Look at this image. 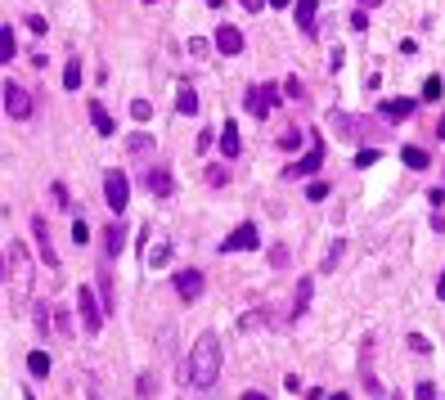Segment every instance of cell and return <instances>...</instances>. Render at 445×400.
I'll return each mask as SVG.
<instances>
[{
    "instance_id": "cell-54",
    "label": "cell",
    "mask_w": 445,
    "mask_h": 400,
    "mask_svg": "<svg viewBox=\"0 0 445 400\" xmlns=\"http://www.w3.org/2000/svg\"><path fill=\"white\" fill-rule=\"evenodd\" d=\"M441 400H445V396H441Z\"/></svg>"
},
{
    "instance_id": "cell-20",
    "label": "cell",
    "mask_w": 445,
    "mask_h": 400,
    "mask_svg": "<svg viewBox=\"0 0 445 400\" xmlns=\"http://www.w3.org/2000/svg\"><path fill=\"white\" fill-rule=\"evenodd\" d=\"M99 297H103V310L112 315V310H117V292H112V270L108 265L99 270Z\"/></svg>"
},
{
    "instance_id": "cell-38",
    "label": "cell",
    "mask_w": 445,
    "mask_h": 400,
    "mask_svg": "<svg viewBox=\"0 0 445 400\" xmlns=\"http://www.w3.org/2000/svg\"><path fill=\"white\" fill-rule=\"evenodd\" d=\"M337 261H342V239H337L333 247H328V256H324V270L333 274V265H337Z\"/></svg>"
},
{
    "instance_id": "cell-8",
    "label": "cell",
    "mask_w": 445,
    "mask_h": 400,
    "mask_svg": "<svg viewBox=\"0 0 445 400\" xmlns=\"http://www.w3.org/2000/svg\"><path fill=\"white\" fill-rule=\"evenodd\" d=\"M144 189H149L153 198H171V194H176V180H171V171H167L162 162H158V167H149V171H144Z\"/></svg>"
},
{
    "instance_id": "cell-12",
    "label": "cell",
    "mask_w": 445,
    "mask_h": 400,
    "mask_svg": "<svg viewBox=\"0 0 445 400\" xmlns=\"http://www.w3.org/2000/svg\"><path fill=\"white\" fill-rule=\"evenodd\" d=\"M176 292L185 301H198V297H203V274H198V270H180L176 274Z\"/></svg>"
},
{
    "instance_id": "cell-24",
    "label": "cell",
    "mask_w": 445,
    "mask_h": 400,
    "mask_svg": "<svg viewBox=\"0 0 445 400\" xmlns=\"http://www.w3.org/2000/svg\"><path fill=\"white\" fill-rule=\"evenodd\" d=\"M14 54H18V36H14V27L5 23V27H0V59L9 63V59H14Z\"/></svg>"
},
{
    "instance_id": "cell-16",
    "label": "cell",
    "mask_w": 445,
    "mask_h": 400,
    "mask_svg": "<svg viewBox=\"0 0 445 400\" xmlns=\"http://www.w3.org/2000/svg\"><path fill=\"white\" fill-rule=\"evenodd\" d=\"M414 108H419L414 99H383V103H378V112H383V117H392V122L414 117Z\"/></svg>"
},
{
    "instance_id": "cell-51",
    "label": "cell",
    "mask_w": 445,
    "mask_h": 400,
    "mask_svg": "<svg viewBox=\"0 0 445 400\" xmlns=\"http://www.w3.org/2000/svg\"><path fill=\"white\" fill-rule=\"evenodd\" d=\"M437 131H441V140H445V117H441V126H437Z\"/></svg>"
},
{
    "instance_id": "cell-37",
    "label": "cell",
    "mask_w": 445,
    "mask_h": 400,
    "mask_svg": "<svg viewBox=\"0 0 445 400\" xmlns=\"http://www.w3.org/2000/svg\"><path fill=\"white\" fill-rule=\"evenodd\" d=\"M230 180V167H207V185H225Z\"/></svg>"
},
{
    "instance_id": "cell-44",
    "label": "cell",
    "mask_w": 445,
    "mask_h": 400,
    "mask_svg": "<svg viewBox=\"0 0 445 400\" xmlns=\"http://www.w3.org/2000/svg\"><path fill=\"white\" fill-rule=\"evenodd\" d=\"M428 203H432V207H441V203H445V189H441V185H437V189H428Z\"/></svg>"
},
{
    "instance_id": "cell-6",
    "label": "cell",
    "mask_w": 445,
    "mask_h": 400,
    "mask_svg": "<svg viewBox=\"0 0 445 400\" xmlns=\"http://www.w3.org/2000/svg\"><path fill=\"white\" fill-rule=\"evenodd\" d=\"M257 243H261V230L252 221H243L234 234H225V239H221V252H252Z\"/></svg>"
},
{
    "instance_id": "cell-1",
    "label": "cell",
    "mask_w": 445,
    "mask_h": 400,
    "mask_svg": "<svg viewBox=\"0 0 445 400\" xmlns=\"http://www.w3.org/2000/svg\"><path fill=\"white\" fill-rule=\"evenodd\" d=\"M221 378V338L203 333V338L189 347V356L180 360V383L185 387H212Z\"/></svg>"
},
{
    "instance_id": "cell-15",
    "label": "cell",
    "mask_w": 445,
    "mask_h": 400,
    "mask_svg": "<svg viewBox=\"0 0 445 400\" xmlns=\"http://www.w3.org/2000/svg\"><path fill=\"white\" fill-rule=\"evenodd\" d=\"M167 261H171V239H158V243L144 247V265H149V270H162Z\"/></svg>"
},
{
    "instance_id": "cell-31",
    "label": "cell",
    "mask_w": 445,
    "mask_h": 400,
    "mask_svg": "<svg viewBox=\"0 0 445 400\" xmlns=\"http://www.w3.org/2000/svg\"><path fill=\"white\" fill-rule=\"evenodd\" d=\"M135 392H140V400H153V396H158V378H153V374H140V387H135Z\"/></svg>"
},
{
    "instance_id": "cell-19",
    "label": "cell",
    "mask_w": 445,
    "mask_h": 400,
    "mask_svg": "<svg viewBox=\"0 0 445 400\" xmlns=\"http://www.w3.org/2000/svg\"><path fill=\"white\" fill-rule=\"evenodd\" d=\"M176 112H180V117H194V112H198V90L189 81L176 90Z\"/></svg>"
},
{
    "instance_id": "cell-9",
    "label": "cell",
    "mask_w": 445,
    "mask_h": 400,
    "mask_svg": "<svg viewBox=\"0 0 445 400\" xmlns=\"http://www.w3.org/2000/svg\"><path fill=\"white\" fill-rule=\"evenodd\" d=\"M319 167H324V140L315 135V140H310V153L301 158V162H292V167H288V176H292V180H297V176H315Z\"/></svg>"
},
{
    "instance_id": "cell-36",
    "label": "cell",
    "mask_w": 445,
    "mask_h": 400,
    "mask_svg": "<svg viewBox=\"0 0 445 400\" xmlns=\"http://www.w3.org/2000/svg\"><path fill=\"white\" fill-rule=\"evenodd\" d=\"M378 158H383V153H378V149H360V153H355V167L364 171V167H373Z\"/></svg>"
},
{
    "instance_id": "cell-32",
    "label": "cell",
    "mask_w": 445,
    "mask_h": 400,
    "mask_svg": "<svg viewBox=\"0 0 445 400\" xmlns=\"http://www.w3.org/2000/svg\"><path fill=\"white\" fill-rule=\"evenodd\" d=\"M131 117H135V122H149V117H153V103H149V99H135V103H131Z\"/></svg>"
},
{
    "instance_id": "cell-23",
    "label": "cell",
    "mask_w": 445,
    "mask_h": 400,
    "mask_svg": "<svg viewBox=\"0 0 445 400\" xmlns=\"http://www.w3.org/2000/svg\"><path fill=\"white\" fill-rule=\"evenodd\" d=\"M126 153H153V135L149 131H135V135H126Z\"/></svg>"
},
{
    "instance_id": "cell-46",
    "label": "cell",
    "mask_w": 445,
    "mask_h": 400,
    "mask_svg": "<svg viewBox=\"0 0 445 400\" xmlns=\"http://www.w3.org/2000/svg\"><path fill=\"white\" fill-rule=\"evenodd\" d=\"M243 400H270V396H261V392H243Z\"/></svg>"
},
{
    "instance_id": "cell-45",
    "label": "cell",
    "mask_w": 445,
    "mask_h": 400,
    "mask_svg": "<svg viewBox=\"0 0 445 400\" xmlns=\"http://www.w3.org/2000/svg\"><path fill=\"white\" fill-rule=\"evenodd\" d=\"M243 9H252V14H261V5H266V0H239Z\"/></svg>"
},
{
    "instance_id": "cell-7",
    "label": "cell",
    "mask_w": 445,
    "mask_h": 400,
    "mask_svg": "<svg viewBox=\"0 0 445 400\" xmlns=\"http://www.w3.org/2000/svg\"><path fill=\"white\" fill-rule=\"evenodd\" d=\"M5 112H9L14 122H27V117H32V94H27L23 85L9 81V85H5Z\"/></svg>"
},
{
    "instance_id": "cell-10",
    "label": "cell",
    "mask_w": 445,
    "mask_h": 400,
    "mask_svg": "<svg viewBox=\"0 0 445 400\" xmlns=\"http://www.w3.org/2000/svg\"><path fill=\"white\" fill-rule=\"evenodd\" d=\"M32 234H36V247H41L45 265H50V270H59V256H54V243H50V225H45V216H36V221H32Z\"/></svg>"
},
{
    "instance_id": "cell-30",
    "label": "cell",
    "mask_w": 445,
    "mask_h": 400,
    "mask_svg": "<svg viewBox=\"0 0 445 400\" xmlns=\"http://www.w3.org/2000/svg\"><path fill=\"white\" fill-rule=\"evenodd\" d=\"M50 198H54V207H72V194H68L63 180H54V185H50Z\"/></svg>"
},
{
    "instance_id": "cell-26",
    "label": "cell",
    "mask_w": 445,
    "mask_h": 400,
    "mask_svg": "<svg viewBox=\"0 0 445 400\" xmlns=\"http://www.w3.org/2000/svg\"><path fill=\"white\" fill-rule=\"evenodd\" d=\"M401 158H405V167H410V171H428V162H432L428 153H423V149H414V144H410V149H405V153H401Z\"/></svg>"
},
{
    "instance_id": "cell-42",
    "label": "cell",
    "mask_w": 445,
    "mask_h": 400,
    "mask_svg": "<svg viewBox=\"0 0 445 400\" xmlns=\"http://www.w3.org/2000/svg\"><path fill=\"white\" fill-rule=\"evenodd\" d=\"M189 54H207V41H203V36H189Z\"/></svg>"
},
{
    "instance_id": "cell-5",
    "label": "cell",
    "mask_w": 445,
    "mask_h": 400,
    "mask_svg": "<svg viewBox=\"0 0 445 400\" xmlns=\"http://www.w3.org/2000/svg\"><path fill=\"white\" fill-rule=\"evenodd\" d=\"M274 99H279V90L274 85H248V94H243V103H248V112L252 117H270V108H274Z\"/></svg>"
},
{
    "instance_id": "cell-48",
    "label": "cell",
    "mask_w": 445,
    "mask_h": 400,
    "mask_svg": "<svg viewBox=\"0 0 445 400\" xmlns=\"http://www.w3.org/2000/svg\"><path fill=\"white\" fill-rule=\"evenodd\" d=\"M437 297L445 301V274H441V283H437Z\"/></svg>"
},
{
    "instance_id": "cell-11",
    "label": "cell",
    "mask_w": 445,
    "mask_h": 400,
    "mask_svg": "<svg viewBox=\"0 0 445 400\" xmlns=\"http://www.w3.org/2000/svg\"><path fill=\"white\" fill-rule=\"evenodd\" d=\"M216 50L221 54H243V32L234 23H221L216 27Z\"/></svg>"
},
{
    "instance_id": "cell-13",
    "label": "cell",
    "mask_w": 445,
    "mask_h": 400,
    "mask_svg": "<svg viewBox=\"0 0 445 400\" xmlns=\"http://www.w3.org/2000/svg\"><path fill=\"white\" fill-rule=\"evenodd\" d=\"M121 247H126V225H121V221H112L108 230H103V256H108V261H117V256H121Z\"/></svg>"
},
{
    "instance_id": "cell-35",
    "label": "cell",
    "mask_w": 445,
    "mask_h": 400,
    "mask_svg": "<svg viewBox=\"0 0 445 400\" xmlns=\"http://www.w3.org/2000/svg\"><path fill=\"white\" fill-rule=\"evenodd\" d=\"M270 265H274V270H283V265H288V247H283V243L270 247Z\"/></svg>"
},
{
    "instance_id": "cell-53",
    "label": "cell",
    "mask_w": 445,
    "mask_h": 400,
    "mask_svg": "<svg viewBox=\"0 0 445 400\" xmlns=\"http://www.w3.org/2000/svg\"><path fill=\"white\" fill-rule=\"evenodd\" d=\"M149 5H153V0H149Z\"/></svg>"
},
{
    "instance_id": "cell-28",
    "label": "cell",
    "mask_w": 445,
    "mask_h": 400,
    "mask_svg": "<svg viewBox=\"0 0 445 400\" xmlns=\"http://www.w3.org/2000/svg\"><path fill=\"white\" fill-rule=\"evenodd\" d=\"M441 94H445V81L437 77V72H432V77H428V81H423V99H428V103H437V99H441Z\"/></svg>"
},
{
    "instance_id": "cell-34",
    "label": "cell",
    "mask_w": 445,
    "mask_h": 400,
    "mask_svg": "<svg viewBox=\"0 0 445 400\" xmlns=\"http://www.w3.org/2000/svg\"><path fill=\"white\" fill-rule=\"evenodd\" d=\"M283 94H288V99H306V85H301V77H288V81H283Z\"/></svg>"
},
{
    "instance_id": "cell-18",
    "label": "cell",
    "mask_w": 445,
    "mask_h": 400,
    "mask_svg": "<svg viewBox=\"0 0 445 400\" xmlns=\"http://www.w3.org/2000/svg\"><path fill=\"white\" fill-rule=\"evenodd\" d=\"M292 18H297V27L306 36H315V0H297V5H292Z\"/></svg>"
},
{
    "instance_id": "cell-21",
    "label": "cell",
    "mask_w": 445,
    "mask_h": 400,
    "mask_svg": "<svg viewBox=\"0 0 445 400\" xmlns=\"http://www.w3.org/2000/svg\"><path fill=\"white\" fill-rule=\"evenodd\" d=\"M90 122H94V131H99V135H112V117H108V108H103L99 99H90Z\"/></svg>"
},
{
    "instance_id": "cell-25",
    "label": "cell",
    "mask_w": 445,
    "mask_h": 400,
    "mask_svg": "<svg viewBox=\"0 0 445 400\" xmlns=\"http://www.w3.org/2000/svg\"><path fill=\"white\" fill-rule=\"evenodd\" d=\"M63 90H81V59H68V68H63Z\"/></svg>"
},
{
    "instance_id": "cell-3",
    "label": "cell",
    "mask_w": 445,
    "mask_h": 400,
    "mask_svg": "<svg viewBox=\"0 0 445 400\" xmlns=\"http://www.w3.org/2000/svg\"><path fill=\"white\" fill-rule=\"evenodd\" d=\"M77 315H81V328H86L90 338H99V328H103V319H108V310H103V297H99L94 288H86V283L77 288Z\"/></svg>"
},
{
    "instance_id": "cell-17",
    "label": "cell",
    "mask_w": 445,
    "mask_h": 400,
    "mask_svg": "<svg viewBox=\"0 0 445 400\" xmlns=\"http://www.w3.org/2000/svg\"><path fill=\"white\" fill-rule=\"evenodd\" d=\"M310 292H315V279H310V274H301V279H297V292H292V319H297V315H306Z\"/></svg>"
},
{
    "instance_id": "cell-33",
    "label": "cell",
    "mask_w": 445,
    "mask_h": 400,
    "mask_svg": "<svg viewBox=\"0 0 445 400\" xmlns=\"http://www.w3.org/2000/svg\"><path fill=\"white\" fill-rule=\"evenodd\" d=\"M306 198H310V203H324V198H328V185H324V180H310V185H306Z\"/></svg>"
},
{
    "instance_id": "cell-40",
    "label": "cell",
    "mask_w": 445,
    "mask_h": 400,
    "mask_svg": "<svg viewBox=\"0 0 445 400\" xmlns=\"http://www.w3.org/2000/svg\"><path fill=\"white\" fill-rule=\"evenodd\" d=\"M414 400H437V383H419V392H414Z\"/></svg>"
},
{
    "instance_id": "cell-39",
    "label": "cell",
    "mask_w": 445,
    "mask_h": 400,
    "mask_svg": "<svg viewBox=\"0 0 445 400\" xmlns=\"http://www.w3.org/2000/svg\"><path fill=\"white\" fill-rule=\"evenodd\" d=\"M410 351H419V356H428V351H432V342L423 338V333H410Z\"/></svg>"
},
{
    "instance_id": "cell-43",
    "label": "cell",
    "mask_w": 445,
    "mask_h": 400,
    "mask_svg": "<svg viewBox=\"0 0 445 400\" xmlns=\"http://www.w3.org/2000/svg\"><path fill=\"white\" fill-rule=\"evenodd\" d=\"M351 27H355V32H364V27H369V14H364V9H360V14H351Z\"/></svg>"
},
{
    "instance_id": "cell-22",
    "label": "cell",
    "mask_w": 445,
    "mask_h": 400,
    "mask_svg": "<svg viewBox=\"0 0 445 400\" xmlns=\"http://www.w3.org/2000/svg\"><path fill=\"white\" fill-rule=\"evenodd\" d=\"M328 126H333V131H337V135H342V140H355V135H360L355 117H346V112H333V117H328Z\"/></svg>"
},
{
    "instance_id": "cell-49",
    "label": "cell",
    "mask_w": 445,
    "mask_h": 400,
    "mask_svg": "<svg viewBox=\"0 0 445 400\" xmlns=\"http://www.w3.org/2000/svg\"><path fill=\"white\" fill-rule=\"evenodd\" d=\"M360 5H364V9H373V5H383V0H360Z\"/></svg>"
},
{
    "instance_id": "cell-2",
    "label": "cell",
    "mask_w": 445,
    "mask_h": 400,
    "mask_svg": "<svg viewBox=\"0 0 445 400\" xmlns=\"http://www.w3.org/2000/svg\"><path fill=\"white\" fill-rule=\"evenodd\" d=\"M27 279H32L27 247H23V243H9V247H5V283L14 288V297H23V292H27Z\"/></svg>"
},
{
    "instance_id": "cell-41",
    "label": "cell",
    "mask_w": 445,
    "mask_h": 400,
    "mask_svg": "<svg viewBox=\"0 0 445 400\" xmlns=\"http://www.w3.org/2000/svg\"><path fill=\"white\" fill-rule=\"evenodd\" d=\"M279 144H283V149H292V144H301V131H283V135H279Z\"/></svg>"
},
{
    "instance_id": "cell-27",
    "label": "cell",
    "mask_w": 445,
    "mask_h": 400,
    "mask_svg": "<svg viewBox=\"0 0 445 400\" xmlns=\"http://www.w3.org/2000/svg\"><path fill=\"white\" fill-rule=\"evenodd\" d=\"M27 374L45 378V374H50V356H45V351H32V356H27Z\"/></svg>"
},
{
    "instance_id": "cell-14",
    "label": "cell",
    "mask_w": 445,
    "mask_h": 400,
    "mask_svg": "<svg viewBox=\"0 0 445 400\" xmlns=\"http://www.w3.org/2000/svg\"><path fill=\"white\" fill-rule=\"evenodd\" d=\"M216 144H221V158H239V149H243L239 126H234V122H225V126H221V135H216Z\"/></svg>"
},
{
    "instance_id": "cell-52",
    "label": "cell",
    "mask_w": 445,
    "mask_h": 400,
    "mask_svg": "<svg viewBox=\"0 0 445 400\" xmlns=\"http://www.w3.org/2000/svg\"><path fill=\"white\" fill-rule=\"evenodd\" d=\"M392 400H405V396H392Z\"/></svg>"
},
{
    "instance_id": "cell-47",
    "label": "cell",
    "mask_w": 445,
    "mask_h": 400,
    "mask_svg": "<svg viewBox=\"0 0 445 400\" xmlns=\"http://www.w3.org/2000/svg\"><path fill=\"white\" fill-rule=\"evenodd\" d=\"M266 5H274V9H288V5H292V0H266Z\"/></svg>"
},
{
    "instance_id": "cell-4",
    "label": "cell",
    "mask_w": 445,
    "mask_h": 400,
    "mask_svg": "<svg viewBox=\"0 0 445 400\" xmlns=\"http://www.w3.org/2000/svg\"><path fill=\"white\" fill-rule=\"evenodd\" d=\"M103 203L112 207V216L126 212V203H131V180L121 176V171H103Z\"/></svg>"
},
{
    "instance_id": "cell-50",
    "label": "cell",
    "mask_w": 445,
    "mask_h": 400,
    "mask_svg": "<svg viewBox=\"0 0 445 400\" xmlns=\"http://www.w3.org/2000/svg\"><path fill=\"white\" fill-rule=\"evenodd\" d=\"M328 400H351V396H346V392H337V396H328Z\"/></svg>"
},
{
    "instance_id": "cell-29",
    "label": "cell",
    "mask_w": 445,
    "mask_h": 400,
    "mask_svg": "<svg viewBox=\"0 0 445 400\" xmlns=\"http://www.w3.org/2000/svg\"><path fill=\"white\" fill-rule=\"evenodd\" d=\"M72 243H77V247H86V243H90V225H86V216H77V221H72Z\"/></svg>"
}]
</instances>
